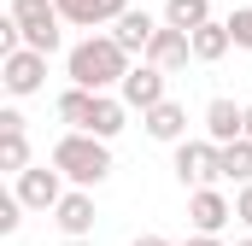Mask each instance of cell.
Segmentation results:
<instances>
[{
  "label": "cell",
  "instance_id": "obj_1",
  "mask_svg": "<svg viewBox=\"0 0 252 246\" xmlns=\"http://www.w3.org/2000/svg\"><path fill=\"white\" fill-rule=\"evenodd\" d=\"M129 59H135V53L118 47V35H94V30H88V41H76V47H70L64 70H70V82H76V88L106 94V88H118V82L129 76Z\"/></svg>",
  "mask_w": 252,
  "mask_h": 246
},
{
  "label": "cell",
  "instance_id": "obj_2",
  "mask_svg": "<svg viewBox=\"0 0 252 246\" xmlns=\"http://www.w3.org/2000/svg\"><path fill=\"white\" fill-rule=\"evenodd\" d=\"M53 164L64 170L70 187H100L112 176V141L106 135H88V129H70V135H59V147H53Z\"/></svg>",
  "mask_w": 252,
  "mask_h": 246
},
{
  "label": "cell",
  "instance_id": "obj_3",
  "mask_svg": "<svg viewBox=\"0 0 252 246\" xmlns=\"http://www.w3.org/2000/svg\"><path fill=\"white\" fill-rule=\"evenodd\" d=\"M12 18H18V30H24V47H35V53H59V41H64V18H59V6L53 0H12L6 6Z\"/></svg>",
  "mask_w": 252,
  "mask_h": 246
},
{
  "label": "cell",
  "instance_id": "obj_4",
  "mask_svg": "<svg viewBox=\"0 0 252 246\" xmlns=\"http://www.w3.org/2000/svg\"><path fill=\"white\" fill-rule=\"evenodd\" d=\"M176 182L182 187H211L223 182V147L205 135V141H176V158H170Z\"/></svg>",
  "mask_w": 252,
  "mask_h": 246
},
{
  "label": "cell",
  "instance_id": "obj_5",
  "mask_svg": "<svg viewBox=\"0 0 252 246\" xmlns=\"http://www.w3.org/2000/svg\"><path fill=\"white\" fill-rule=\"evenodd\" d=\"M0 82H6V94H12V100L41 94V82H47V53H35V47L6 53V59H0Z\"/></svg>",
  "mask_w": 252,
  "mask_h": 246
},
{
  "label": "cell",
  "instance_id": "obj_6",
  "mask_svg": "<svg viewBox=\"0 0 252 246\" xmlns=\"http://www.w3.org/2000/svg\"><path fill=\"white\" fill-rule=\"evenodd\" d=\"M12 193L24 199V211H53L64 199V170L59 164H30V170H18V187Z\"/></svg>",
  "mask_w": 252,
  "mask_h": 246
},
{
  "label": "cell",
  "instance_id": "obj_7",
  "mask_svg": "<svg viewBox=\"0 0 252 246\" xmlns=\"http://www.w3.org/2000/svg\"><path fill=\"white\" fill-rule=\"evenodd\" d=\"M164 82H170V70H158L153 59H141V64H129V76L118 82V94H124V106H135V112H147V106L170 100V94H164Z\"/></svg>",
  "mask_w": 252,
  "mask_h": 246
},
{
  "label": "cell",
  "instance_id": "obj_8",
  "mask_svg": "<svg viewBox=\"0 0 252 246\" xmlns=\"http://www.w3.org/2000/svg\"><path fill=\"white\" fill-rule=\"evenodd\" d=\"M94 187H64V199L53 205V223H59L64 241H76V235H94Z\"/></svg>",
  "mask_w": 252,
  "mask_h": 246
},
{
  "label": "cell",
  "instance_id": "obj_9",
  "mask_svg": "<svg viewBox=\"0 0 252 246\" xmlns=\"http://www.w3.org/2000/svg\"><path fill=\"white\" fill-rule=\"evenodd\" d=\"M229 217H235V205L217 193V182L188 193V223L199 229V235H223V229H229Z\"/></svg>",
  "mask_w": 252,
  "mask_h": 246
},
{
  "label": "cell",
  "instance_id": "obj_10",
  "mask_svg": "<svg viewBox=\"0 0 252 246\" xmlns=\"http://www.w3.org/2000/svg\"><path fill=\"white\" fill-rule=\"evenodd\" d=\"M147 59L158 64V70H182V64L193 59V30L158 24V30H153V41H147Z\"/></svg>",
  "mask_w": 252,
  "mask_h": 246
},
{
  "label": "cell",
  "instance_id": "obj_11",
  "mask_svg": "<svg viewBox=\"0 0 252 246\" xmlns=\"http://www.w3.org/2000/svg\"><path fill=\"white\" fill-rule=\"evenodd\" d=\"M53 6L70 30H100V24H118L129 12V0H53Z\"/></svg>",
  "mask_w": 252,
  "mask_h": 246
},
{
  "label": "cell",
  "instance_id": "obj_12",
  "mask_svg": "<svg viewBox=\"0 0 252 246\" xmlns=\"http://www.w3.org/2000/svg\"><path fill=\"white\" fill-rule=\"evenodd\" d=\"M141 129H147L153 141L176 147V141H188V106H176V100H158V106H147V112H141Z\"/></svg>",
  "mask_w": 252,
  "mask_h": 246
},
{
  "label": "cell",
  "instance_id": "obj_13",
  "mask_svg": "<svg viewBox=\"0 0 252 246\" xmlns=\"http://www.w3.org/2000/svg\"><path fill=\"white\" fill-rule=\"evenodd\" d=\"M205 135H211L217 147H223V141H241V135H247V106H235V100L217 94V100L205 106Z\"/></svg>",
  "mask_w": 252,
  "mask_h": 246
},
{
  "label": "cell",
  "instance_id": "obj_14",
  "mask_svg": "<svg viewBox=\"0 0 252 246\" xmlns=\"http://www.w3.org/2000/svg\"><path fill=\"white\" fill-rule=\"evenodd\" d=\"M153 30H158V18H153V12H135V6H129L118 24H112L118 47H124V53H141V59H147V41H153Z\"/></svg>",
  "mask_w": 252,
  "mask_h": 246
},
{
  "label": "cell",
  "instance_id": "obj_15",
  "mask_svg": "<svg viewBox=\"0 0 252 246\" xmlns=\"http://www.w3.org/2000/svg\"><path fill=\"white\" fill-rule=\"evenodd\" d=\"M229 47H235V35H229V18H205V24L193 30V59H199V64H217Z\"/></svg>",
  "mask_w": 252,
  "mask_h": 246
},
{
  "label": "cell",
  "instance_id": "obj_16",
  "mask_svg": "<svg viewBox=\"0 0 252 246\" xmlns=\"http://www.w3.org/2000/svg\"><path fill=\"white\" fill-rule=\"evenodd\" d=\"M124 112H129V106H124V94H94V106H88V123H82V129L112 141V135L124 129Z\"/></svg>",
  "mask_w": 252,
  "mask_h": 246
},
{
  "label": "cell",
  "instance_id": "obj_17",
  "mask_svg": "<svg viewBox=\"0 0 252 246\" xmlns=\"http://www.w3.org/2000/svg\"><path fill=\"white\" fill-rule=\"evenodd\" d=\"M0 170H30V135L24 123H0Z\"/></svg>",
  "mask_w": 252,
  "mask_h": 246
},
{
  "label": "cell",
  "instance_id": "obj_18",
  "mask_svg": "<svg viewBox=\"0 0 252 246\" xmlns=\"http://www.w3.org/2000/svg\"><path fill=\"white\" fill-rule=\"evenodd\" d=\"M223 182H252V135L223 141Z\"/></svg>",
  "mask_w": 252,
  "mask_h": 246
},
{
  "label": "cell",
  "instance_id": "obj_19",
  "mask_svg": "<svg viewBox=\"0 0 252 246\" xmlns=\"http://www.w3.org/2000/svg\"><path fill=\"white\" fill-rule=\"evenodd\" d=\"M211 18V0H164V24H176V30H199Z\"/></svg>",
  "mask_w": 252,
  "mask_h": 246
},
{
  "label": "cell",
  "instance_id": "obj_20",
  "mask_svg": "<svg viewBox=\"0 0 252 246\" xmlns=\"http://www.w3.org/2000/svg\"><path fill=\"white\" fill-rule=\"evenodd\" d=\"M88 106H94V88H76V82H70V88L59 94V118L70 123V129H82V123H88Z\"/></svg>",
  "mask_w": 252,
  "mask_h": 246
},
{
  "label": "cell",
  "instance_id": "obj_21",
  "mask_svg": "<svg viewBox=\"0 0 252 246\" xmlns=\"http://www.w3.org/2000/svg\"><path fill=\"white\" fill-rule=\"evenodd\" d=\"M229 35H235V47L252 53V6H235V12H229Z\"/></svg>",
  "mask_w": 252,
  "mask_h": 246
},
{
  "label": "cell",
  "instance_id": "obj_22",
  "mask_svg": "<svg viewBox=\"0 0 252 246\" xmlns=\"http://www.w3.org/2000/svg\"><path fill=\"white\" fill-rule=\"evenodd\" d=\"M18 211H24V199H18V193H12V205H6V211H0V235H18V223H24V217H18Z\"/></svg>",
  "mask_w": 252,
  "mask_h": 246
},
{
  "label": "cell",
  "instance_id": "obj_23",
  "mask_svg": "<svg viewBox=\"0 0 252 246\" xmlns=\"http://www.w3.org/2000/svg\"><path fill=\"white\" fill-rule=\"evenodd\" d=\"M235 217L252 229V182H241V193H235Z\"/></svg>",
  "mask_w": 252,
  "mask_h": 246
},
{
  "label": "cell",
  "instance_id": "obj_24",
  "mask_svg": "<svg viewBox=\"0 0 252 246\" xmlns=\"http://www.w3.org/2000/svg\"><path fill=\"white\" fill-rule=\"evenodd\" d=\"M182 246H217V235H199V229H193V235H188Z\"/></svg>",
  "mask_w": 252,
  "mask_h": 246
},
{
  "label": "cell",
  "instance_id": "obj_25",
  "mask_svg": "<svg viewBox=\"0 0 252 246\" xmlns=\"http://www.w3.org/2000/svg\"><path fill=\"white\" fill-rule=\"evenodd\" d=\"M135 246H170L164 235H135Z\"/></svg>",
  "mask_w": 252,
  "mask_h": 246
},
{
  "label": "cell",
  "instance_id": "obj_26",
  "mask_svg": "<svg viewBox=\"0 0 252 246\" xmlns=\"http://www.w3.org/2000/svg\"><path fill=\"white\" fill-rule=\"evenodd\" d=\"M64 246H94V241H88V235H76V241H64Z\"/></svg>",
  "mask_w": 252,
  "mask_h": 246
},
{
  "label": "cell",
  "instance_id": "obj_27",
  "mask_svg": "<svg viewBox=\"0 0 252 246\" xmlns=\"http://www.w3.org/2000/svg\"><path fill=\"white\" fill-rule=\"evenodd\" d=\"M247 135H252V106H247Z\"/></svg>",
  "mask_w": 252,
  "mask_h": 246
},
{
  "label": "cell",
  "instance_id": "obj_28",
  "mask_svg": "<svg viewBox=\"0 0 252 246\" xmlns=\"http://www.w3.org/2000/svg\"><path fill=\"white\" fill-rule=\"evenodd\" d=\"M241 246H252V241H241Z\"/></svg>",
  "mask_w": 252,
  "mask_h": 246
}]
</instances>
